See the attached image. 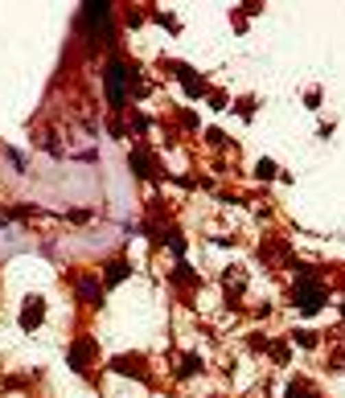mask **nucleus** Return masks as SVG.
<instances>
[{"label":"nucleus","instance_id":"1","mask_svg":"<svg viewBox=\"0 0 345 398\" xmlns=\"http://www.w3.org/2000/svg\"><path fill=\"white\" fill-rule=\"evenodd\" d=\"M325 300H329V296H325V288H321V284H317V279L305 271L300 288L292 292V304H296L300 312H321V308H325Z\"/></svg>","mask_w":345,"mask_h":398},{"label":"nucleus","instance_id":"2","mask_svg":"<svg viewBox=\"0 0 345 398\" xmlns=\"http://www.w3.org/2000/svg\"><path fill=\"white\" fill-rule=\"evenodd\" d=\"M107 99L111 107H123V86H128V66L123 62H107Z\"/></svg>","mask_w":345,"mask_h":398},{"label":"nucleus","instance_id":"3","mask_svg":"<svg viewBox=\"0 0 345 398\" xmlns=\"http://www.w3.org/2000/svg\"><path fill=\"white\" fill-rule=\"evenodd\" d=\"M91 358H95V341H91V337H82V341H74V345H70V353H66V362H70V370H78V374H86V366H91Z\"/></svg>","mask_w":345,"mask_h":398},{"label":"nucleus","instance_id":"4","mask_svg":"<svg viewBox=\"0 0 345 398\" xmlns=\"http://www.w3.org/2000/svg\"><path fill=\"white\" fill-rule=\"evenodd\" d=\"M111 370H115V374H128V378L148 382V366H144V358H140V353H136V358H132V353H119V358L111 362Z\"/></svg>","mask_w":345,"mask_h":398},{"label":"nucleus","instance_id":"5","mask_svg":"<svg viewBox=\"0 0 345 398\" xmlns=\"http://www.w3.org/2000/svg\"><path fill=\"white\" fill-rule=\"evenodd\" d=\"M41 321H45V300H41V296H29V300H25V308H21V329H25V333H33Z\"/></svg>","mask_w":345,"mask_h":398},{"label":"nucleus","instance_id":"6","mask_svg":"<svg viewBox=\"0 0 345 398\" xmlns=\"http://www.w3.org/2000/svg\"><path fill=\"white\" fill-rule=\"evenodd\" d=\"M74 288H78V296H82L86 304H99V300H103V284H95V279H86V275H82Z\"/></svg>","mask_w":345,"mask_h":398},{"label":"nucleus","instance_id":"7","mask_svg":"<svg viewBox=\"0 0 345 398\" xmlns=\"http://www.w3.org/2000/svg\"><path fill=\"white\" fill-rule=\"evenodd\" d=\"M284 398H317V386H313L309 378H292L288 390H284Z\"/></svg>","mask_w":345,"mask_h":398},{"label":"nucleus","instance_id":"8","mask_svg":"<svg viewBox=\"0 0 345 398\" xmlns=\"http://www.w3.org/2000/svg\"><path fill=\"white\" fill-rule=\"evenodd\" d=\"M128 271H132V267H128L123 259H115V263H107V275H103V284H107V288H115V284H123V279H128Z\"/></svg>","mask_w":345,"mask_h":398},{"label":"nucleus","instance_id":"9","mask_svg":"<svg viewBox=\"0 0 345 398\" xmlns=\"http://www.w3.org/2000/svg\"><path fill=\"white\" fill-rule=\"evenodd\" d=\"M173 70H177V78H181V82H185V90H189V95H202V82H198V78H193V70H189V66H181V62H177V66H173Z\"/></svg>","mask_w":345,"mask_h":398},{"label":"nucleus","instance_id":"10","mask_svg":"<svg viewBox=\"0 0 345 398\" xmlns=\"http://www.w3.org/2000/svg\"><path fill=\"white\" fill-rule=\"evenodd\" d=\"M222 284H226L230 292H243V288H247V271H243V267H230V271L222 275Z\"/></svg>","mask_w":345,"mask_h":398},{"label":"nucleus","instance_id":"11","mask_svg":"<svg viewBox=\"0 0 345 398\" xmlns=\"http://www.w3.org/2000/svg\"><path fill=\"white\" fill-rule=\"evenodd\" d=\"M107 12H111V8H107L103 0H86V8H82L86 21H107Z\"/></svg>","mask_w":345,"mask_h":398},{"label":"nucleus","instance_id":"12","mask_svg":"<svg viewBox=\"0 0 345 398\" xmlns=\"http://www.w3.org/2000/svg\"><path fill=\"white\" fill-rule=\"evenodd\" d=\"M132 173H140V177H152V164H148V152H132Z\"/></svg>","mask_w":345,"mask_h":398},{"label":"nucleus","instance_id":"13","mask_svg":"<svg viewBox=\"0 0 345 398\" xmlns=\"http://www.w3.org/2000/svg\"><path fill=\"white\" fill-rule=\"evenodd\" d=\"M198 370H202V358H193V353H189V358L181 362V370H177V374H181V378H193Z\"/></svg>","mask_w":345,"mask_h":398},{"label":"nucleus","instance_id":"14","mask_svg":"<svg viewBox=\"0 0 345 398\" xmlns=\"http://www.w3.org/2000/svg\"><path fill=\"white\" fill-rule=\"evenodd\" d=\"M173 279H177V284H193V271H189L185 263H177V271H173Z\"/></svg>","mask_w":345,"mask_h":398},{"label":"nucleus","instance_id":"15","mask_svg":"<svg viewBox=\"0 0 345 398\" xmlns=\"http://www.w3.org/2000/svg\"><path fill=\"white\" fill-rule=\"evenodd\" d=\"M292 341H296V345H305V349H313V345H317V337H313V333H305V329H300V333H292Z\"/></svg>","mask_w":345,"mask_h":398},{"label":"nucleus","instance_id":"16","mask_svg":"<svg viewBox=\"0 0 345 398\" xmlns=\"http://www.w3.org/2000/svg\"><path fill=\"white\" fill-rule=\"evenodd\" d=\"M259 177H276V164L272 160H259Z\"/></svg>","mask_w":345,"mask_h":398}]
</instances>
